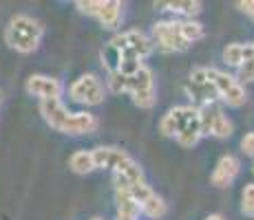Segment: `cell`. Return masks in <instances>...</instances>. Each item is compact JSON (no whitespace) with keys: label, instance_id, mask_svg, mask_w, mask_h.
<instances>
[{"label":"cell","instance_id":"obj_1","mask_svg":"<svg viewBox=\"0 0 254 220\" xmlns=\"http://www.w3.org/2000/svg\"><path fill=\"white\" fill-rule=\"evenodd\" d=\"M69 95L73 97V101L77 104H84V106H100L104 104V84L97 80V75L93 73H86V75H80L69 88Z\"/></svg>","mask_w":254,"mask_h":220},{"label":"cell","instance_id":"obj_2","mask_svg":"<svg viewBox=\"0 0 254 220\" xmlns=\"http://www.w3.org/2000/svg\"><path fill=\"white\" fill-rule=\"evenodd\" d=\"M153 44L159 46L162 51L170 53H182L190 46L182 36V27L179 20H162L153 24Z\"/></svg>","mask_w":254,"mask_h":220},{"label":"cell","instance_id":"obj_3","mask_svg":"<svg viewBox=\"0 0 254 220\" xmlns=\"http://www.w3.org/2000/svg\"><path fill=\"white\" fill-rule=\"evenodd\" d=\"M197 117H199V106H175L173 110H168L162 117L159 132L164 136H177V132H182L186 126L197 121Z\"/></svg>","mask_w":254,"mask_h":220},{"label":"cell","instance_id":"obj_4","mask_svg":"<svg viewBox=\"0 0 254 220\" xmlns=\"http://www.w3.org/2000/svg\"><path fill=\"white\" fill-rule=\"evenodd\" d=\"M109 44H113V46L120 48V51H133L139 60L148 57L150 53H153V48H155L153 40H150L146 33L137 31V29H130V31H124V33H117V36L111 38Z\"/></svg>","mask_w":254,"mask_h":220},{"label":"cell","instance_id":"obj_5","mask_svg":"<svg viewBox=\"0 0 254 220\" xmlns=\"http://www.w3.org/2000/svg\"><path fill=\"white\" fill-rule=\"evenodd\" d=\"M27 92L33 97H38L40 101L49 99H60L64 92V84L58 77H49V75H31L27 80Z\"/></svg>","mask_w":254,"mask_h":220},{"label":"cell","instance_id":"obj_6","mask_svg":"<svg viewBox=\"0 0 254 220\" xmlns=\"http://www.w3.org/2000/svg\"><path fill=\"white\" fill-rule=\"evenodd\" d=\"M239 172H241L239 159L232 154H226L219 159L217 168H214L212 176H210V183H212L214 187H228V185H232V180L239 176Z\"/></svg>","mask_w":254,"mask_h":220},{"label":"cell","instance_id":"obj_7","mask_svg":"<svg viewBox=\"0 0 254 220\" xmlns=\"http://www.w3.org/2000/svg\"><path fill=\"white\" fill-rule=\"evenodd\" d=\"M97 126H100V121L91 112H71L60 132H64V134H91L97 130Z\"/></svg>","mask_w":254,"mask_h":220},{"label":"cell","instance_id":"obj_8","mask_svg":"<svg viewBox=\"0 0 254 220\" xmlns=\"http://www.w3.org/2000/svg\"><path fill=\"white\" fill-rule=\"evenodd\" d=\"M91 154H93V163H95V170H115L120 168V163L122 161H126L128 159V154L124 152V150H120V148H95V150H91Z\"/></svg>","mask_w":254,"mask_h":220},{"label":"cell","instance_id":"obj_9","mask_svg":"<svg viewBox=\"0 0 254 220\" xmlns=\"http://www.w3.org/2000/svg\"><path fill=\"white\" fill-rule=\"evenodd\" d=\"M40 112L42 117H45V121L49 126H51L53 130L60 132L62 126H64V121L69 119L71 112L64 108V104H62L60 99H49V101H40Z\"/></svg>","mask_w":254,"mask_h":220},{"label":"cell","instance_id":"obj_10","mask_svg":"<svg viewBox=\"0 0 254 220\" xmlns=\"http://www.w3.org/2000/svg\"><path fill=\"white\" fill-rule=\"evenodd\" d=\"M122 18H124V4L117 2V0H102L100 13H97V20L104 29L109 31H115L122 24Z\"/></svg>","mask_w":254,"mask_h":220},{"label":"cell","instance_id":"obj_11","mask_svg":"<svg viewBox=\"0 0 254 220\" xmlns=\"http://www.w3.org/2000/svg\"><path fill=\"white\" fill-rule=\"evenodd\" d=\"M9 31L13 33H20V36H29V38H36V40H40L42 33H45V27H42L40 22L36 20V18L31 16H24V13H18V16H13L11 20H9Z\"/></svg>","mask_w":254,"mask_h":220},{"label":"cell","instance_id":"obj_12","mask_svg":"<svg viewBox=\"0 0 254 220\" xmlns=\"http://www.w3.org/2000/svg\"><path fill=\"white\" fill-rule=\"evenodd\" d=\"M155 7H162L164 11L177 13V16H184V20H192L194 16H199L203 9V4L199 0H177V2H159Z\"/></svg>","mask_w":254,"mask_h":220},{"label":"cell","instance_id":"obj_13","mask_svg":"<svg viewBox=\"0 0 254 220\" xmlns=\"http://www.w3.org/2000/svg\"><path fill=\"white\" fill-rule=\"evenodd\" d=\"M4 40L11 48H16L18 53H33L38 46H40V40L36 38H29V36H20V33H13V31H4Z\"/></svg>","mask_w":254,"mask_h":220},{"label":"cell","instance_id":"obj_14","mask_svg":"<svg viewBox=\"0 0 254 220\" xmlns=\"http://www.w3.org/2000/svg\"><path fill=\"white\" fill-rule=\"evenodd\" d=\"M69 168L75 174H91L93 170H95L91 150H77V152H73L69 159Z\"/></svg>","mask_w":254,"mask_h":220},{"label":"cell","instance_id":"obj_15","mask_svg":"<svg viewBox=\"0 0 254 220\" xmlns=\"http://www.w3.org/2000/svg\"><path fill=\"white\" fill-rule=\"evenodd\" d=\"M232 130H234L232 121L223 115L221 108H217V112H214V117H212V124H210L208 134L217 136V139H228V136H232Z\"/></svg>","mask_w":254,"mask_h":220},{"label":"cell","instance_id":"obj_16","mask_svg":"<svg viewBox=\"0 0 254 220\" xmlns=\"http://www.w3.org/2000/svg\"><path fill=\"white\" fill-rule=\"evenodd\" d=\"M153 86H155L153 71H150L148 66H141L133 77H128V95L139 92V90H146V88H153Z\"/></svg>","mask_w":254,"mask_h":220},{"label":"cell","instance_id":"obj_17","mask_svg":"<svg viewBox=\"0 0 254 220\" xmlns=\"http://www.w3.org/2000/svg\"><path fill=\"white\" fill-rule=\"evenodd\" d=\"M219 97H221V101H226L228 106H232V108H241L248 101V92H246V88L239 84V80L234 82L232 86H228Z\"/></svg>","mask_w":254,"mask_h":220},{"label":"cell","instance_id":"obj_18","mask_svg":"<svg viewBox=\"0 0 254 220\" xmlns=\"http://www.w3.org/2000/svg\"><path fill=\"white\" fill-rule=\"evenodd\" d=\"M115 203H117V214L139 218V214H141L139 205H137V200L130 196V192H115Z\"/></svg>","mask_w":254,"mask_h":220},{"label":"cell","instance_id":"obj_19","mask_svg":"<svg viewBox=\"0 0 254 220\" xmlns=\"http://www.w3.org/2000/svg\"><path fill=\"white\" fill-rule=\"evenodd\" d=\"M201 128H199V117H197V121H192L190 126H186V128L182 132H177V143L182 145V148H192V145H197L199 143V139H201Z\"/></svg>","mask_w":254,"mask_h":220},{"label":"cell","instance_id":"obj_20","mask_svg":"<svg viewBox=\"0 0 254 220\" xmlns=\"http://www.w3.org/2000/svg\"><path fill=\"white\" fill-rule=\"evenodd\" d=\"M166 209H168L166 207V203L155 192L150 194L144 203H139V212L144 214V216H148V218H162L166 214Z\"/></svg>","mask_w":254,"mask_h":220},{"label":"cell","instance_id":"obj_21","mask_svg":"<svg viewBox=\"0 0 254 220\" xmlns=\"http://www.w3.org/2000/svg\"><path fill=\"white\" fill-rule=\"evenodd\" d=\"M115 172L124 174L126 178H128L130 183H133V187H135V185H139V183H144V170H141V165L137 163V161L130 159V156H128L126 161H122L120 168H117Z\"/></svg>","mask_w":254,"mask_h":220},{"label":"cell","instance_id":"obj_22","mask_svg":"<svg viewBox=\"0 0 254 220\" xmlns=\"http://www.w3.org/2000/svg\"><path fill=\"white\" fill-rule=\"evenodd\" d=\"M141 66L144 64H141V60L133 51H122V62H120V66H117V73L124 77H133Z\"/></svg>","mask_w":254,"mask_h":220},{"label":"cell","instance_id":"obj_23","mask_svg":"<svg viewBox=\"0 0 254 220\" xmlns=\"http://www.w3.org/2000/svg\"><path fill=\"white\" fill-rule=\"evenodd\" d=\"M179 27H182V36L188 44L201 40L203 33H206L203 31V24L197 22V20H179Z\"/></svg>","mask_w":254,"mask_h":220},{"label":"cell","instance_id":"obj_24","mask_svg":"<svg viewBox=\"0 0 254 220\" xmlns=\"http://www.w3.org/2000/svg\"><path fill=\"white\" fill-rule=\"evenodd\" d=\"M120 62H122V51L115 48L113 44H106V46L102 48V66L109 73H113V71H117Z\"/></svg>","mask_w":254,"mask_h":220},{"label":"cell","instance_id":"obj_25","mask_svg":"<svg viewBox=\"0 0 254 220\" xmlns=\"http://www.w3.org/2000/svg\"><path fill=\"white\" fill-rule=\"evenodd\" d=\"M133 104L137 108H144V110H150L155 104H157V88H146V90H139V92H133Z\"/></svg>","mask_w":254,"mask_h":220},{"label":"cell","instance_id":"obj_26","mask_svg":"<svg viewBox=\"0 0 254 220\" xmlns=\"http://www.w3.org/2000/svg\"><path fill=\"white\" fill-rule=\"evenodd\" d=\"M223 62L234 68L241 66L243 64V44H239V42L228 44V46L223 48Z\"/></svg>","mask_w":254,"mask_h":220},{"label":"cell","instance_id":"obj_27","mask_svg":"<svg viewBox=\"0 0 254 220\" xmlns=\"http://www.w3.org/2000/svg\"><path fill=\"white\" fill-rule=\"evenodd\" d=\"M106 86H109V90H111V92H115V95L128 92V77H124V75H120L117 71H113V73H109Z\"/></svg>","mask_w":254,"mask_h":220},{"label":"cell","instance_id":"obj_28","mask_svg":"<svg viewBox=\"0 0 254 220\" xmlns=\"http://www.w3.org/2000/svg\"><path fill=\"white\" fill-rule=\"evenodd\" d=\"M241 212L248 218H254V183H248L241 192Z\"/></svg>","mask_w":254,"mask_h":220},{"label":"cell","instance_id":"obj_29","mask_svg":"<svg viewBox=\"0 0 254 220\" xmlns=\"http://www.w3.org/2000/svg\"><path fill=\"white\" fill-rule=\"evenodd\" d=\"M75 7H77V11L84 13V16L97 18V13H100V7H102V0H77Z\"/></svg>","mask_w":254,"mask_h":220},{"label":"cell","instance_id":"obj_30","mask_svg":"<svg viewBox=\"0 0 254 220\" xmlns=\"http://www.w3.org/2000/svg\"><path fill=\"white\" fill-rule=\"evenodd\" d=\"M241 82H254V60H248L239 66V84Z\"/></svg>","mask_w":254,"mask_h":220},{"label":"cell","instance_id":"obj_31","mask_svg":"<svg viewBox=\"0 0 254 220\" xmlns=\"http://www.w3.org/2000/svg\"><path fill=\"white\" fill-rule=\"evenodd\" d=\"M190 84L194 86H203L208 84V68L206 66H199V68H192V73H190Z\"/></svg>","mask_w":254,"mask_h":220},{"label":"cell","instance_id":"obj_32","mask_svg":"<svg viewBox=\"0 0 254 220\" xmlns=\"http://www.w3.org/2000/svg\"><path fill=\"white\" fill-rule=\"evenodd\" d=\"M241 150L248 156H254V132H246V136L241 139Z\"/></svg>","mask_w":254,"mask_h":220},{"label":"cell","instance_id":"obj_33","mask_svg":"<svg viewBox=\"0 0 254 220\" xmlns=\"http://www.w3.org/2000/svg\"><path fill=\"white\" fill-rule=\"evenodd\" d=\"M237 7L241 9L250 20H254V0H241V2H237Z\"/></svg>","mask_w":254,"mask_h":220},{"label":"cell","instance_id":"obj_34","mask_svg":"<svg viewBox=\"0 0 254 220\" xmlns=\"http://www.w3.org/2000/svg\"><path fill=\"white\" fill-rule=\"evenodd\" d=\"M115 220H137V218H133V216H124V214H117V218Z\"/></svg>","mask_w":254,"mask_h":220},{"label":"cell","instance_id":"obj_35","mask_svg":"<svg viewBox=\"0 0 254 220\" xmlns=\"http://www.w3.org/2000/svg\"><path fill=\"white\" fill-rule=\"evenodd\" d=\"M206 220H226V218H223L221 214H212V216H208Z\"/></svg>","mask_w":254,"mask_h":220},{"label":"cell","instance_id":"obj_36","mask_svg":"<svg viewBox=\"0 0 254 220\" xmlns=\"http://www.w3.org/2000/svg\"><path fill=\"white\" fill-rule=\"evenodd\" d=\"M0 99H2V90H0Z\"/></svg>","mask_w":254,"mask_h":220},{"label":"cell","instance_id":"obj_37","mask_svg":"<svg viewBox=\"0 0 254 220\" xmlns=\"http://www.w3.org/2000/svg\"><path fill=\"white\" fill-rule=\"evenodd\" d=\"M91 220H102V218H91Z\"/></svg>","mask_w":254,"mask_h":220},{"label":"cell","instance_id":"obj_38","mask_svg":"<svg viewBox=\"0 0 254 220\" xmlns=\"http://www.w3.org/2000/svg\"><path fill=\"white\" fill-rule=\"evenodd\" d=\"M252 174H254V165H252Z\"/></svg>","mask_w":254,"mask_h":220}]
</instances>
